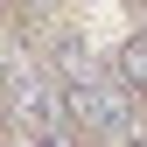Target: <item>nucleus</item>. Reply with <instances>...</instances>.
<instances>
[{
  "mask_svg": "<svg viewBox=\"0 0 147 147\" xmlns=\"http://www.w3.org/2000/svg\"><path fill=\"white\" fill-rule=\"evenodd\" d=\"M133 7H147V0H133Z\"/></svg>",
  "mask_w": 147,
  "mask_h": 147,
  "instance_id": "39448f33",
  "label": "nucleus"
},
{
  "mask_svg": "<svg viewBox=\"0 0 147 147\" xmlns=\"http://www.w3.org/2000/svg\"><path fill=\"white\" fill-rule=\"evenodd\" d=\"M119 84H126V91H147V28L126 35V49H119Z\"/></svg>",
  "mask_w": 147,
  "mask_h": 147,
  "instance_id": "7ed1b4c3",
  "label": "nucleus"
},
{
  "mask_svg": "<svg viewBox=\"0 0 147 147\" xmlns=\"http://www.w3.org/2000/svg\"><path fill=\"white\" fill-rule=\"evenodd\" d=\"M56 63L70 70V84H63V105H70V119H77L91 140H105V147H126V140H140V133H147V126H140V105H133V91H126L119 77L91 70L77 49H63Z\"/></svg>",
  "mask_w": 147,
  "mask_h": 147,
  "instance_id": "f257e3e1",
  "label": "nucleus"
},
{
  "mask_svg": "<svg viewBox=\"0 0 147 147\" xmlns=\"http://www.w3.org/2000/svg\"><path fill=\"white\" fill-rule=\"evenodd\" d=\"M28 147H77L70 133H49V140H28Z\"/></svg>",
  "mask_w": 147,
  "mask_h": 147,
  "instance_id": "20e7f679",
  "label": "nucleus"
},
{
  "mask_svg": "<svg viewBox=\"0 0 147 147\" xmlns=\"http://www.w3.org/2000/svg\"><path fill=\"white\" fill-rule=\"evenodd\" d=\"M0 98H7V119L28 126V140H49V133H70V105H63V84L49 77V70H7V84H0Z\"/></svg>",
  "mask_w": 147,
  "mask_h": 147,
  "instance_id": "f03ea898",
  "label": "nucleus"
}]
</instances>
